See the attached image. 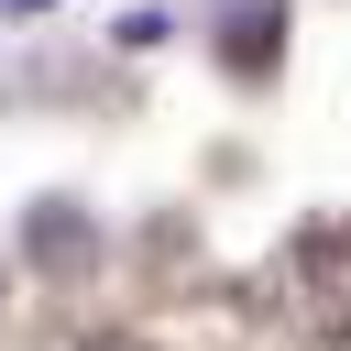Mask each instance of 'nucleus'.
Here are the masks:
<instances>
[{"label": "nucleus", "mask_w": 351, "mask_h": 351, "mask_svg": "<svg viewBox=\"0 0 351 351\" xmlns=\"http://www.w3.org/2000/svg\"><path fill=\"white\" fill-rule=\"evenodd\" d=\"M0 11H22V0H0Z\"/></svg>", "instance_id": "obj_1"}]
</instances>
